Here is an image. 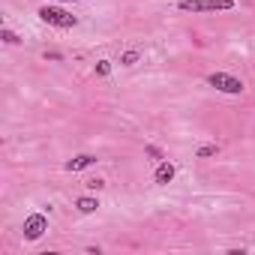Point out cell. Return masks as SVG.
Masks as SVG:
<instances>
[{
    "instance_id": "cell-7",
    "label": "cell",
    "mask_w": 255,
    "mask_h": 255,
    "mask_svg": "<svg viewBox=\"0 0 255 255\" xmlns=\"http://www.w3.org/2000/svg\"><path fill=\"white\" fill-rule=\"evenodd\" d=\"M75 207H78V213H93V210L99 207V201H96V198H90V195H84V198H78V201H75Z\"/></svg>"
},
{
    "instance_id": "cell-11",
    "label": "cell",
    "mask_w": 255,
    "mask_h": 255,
    "mask_svg": "<svg viewBox=\"0 0 255 255\" xmlns=\"http://www.w3.org/2000/svg\"><path fill=\"white\" fill-rule=\"evenodd\" d=\"M135 60H138V51H126V54H123V63L126 66H132Z\"/></svg>"
},
{
    "instance_id": "cell-3",
    "label": "cell",
    "mask_w": 255,
    "mask_h": 255,
    "mask_svg": "<svg viewBox=\"0 0 255 255\" xmlns=\"http://www.w3.org/2000/svg\"><path fill=\"white\" fill-rule=\"evenodd\" d=\"M207 84L210 87H216V90H222V93H243V81H237L234 75H225V72H213V75H207Z\"/></svg>"
},
{
    "instance_id": "cell-10",
    "label": "cell",
    "mask_w": 255,
    "mask_h": 255,
    "mask_svg": "<svg viewBox=\"0 0 255 255\" xmlns=\"http://www.w3.org/2000/svg\"><path fill=\"white\" fill-rule=\"evenodd\" d=\"M0 36H3V42H9V45H15V42H18V36H15L12 30H3V33H0Z\"/></svg>"
},
{
    "instance_id": "cell-12",
    "label": "cell",
    "mask_w": 255,
    "mask_h": 255,
    "mask_svg": "<svg viewBox=\"0 0 255 255\" xmlns=\"http://www.w3.org/2000/svg\"><path fill=\"white\" fill-rule=\"evenodd\" d=\"M147 153H150V156H156V159H162V150L159 147H147Z\"/></svg>"
},
{
    "instance_id": "cell-8",
    "label": "cell",
    "mask_w": 255,
    "mask_h": 255,
    "mask_svg": "<svg viewBox=\"0 0 255 255\" xmlns=\"http://www.w3.org/2000/svg\"><path fill=\"white\" fill-rule=\"evenodd\" d=\"M216 153H219L216 144H204V147H198V156H201V159H204V156H216Z\"/></svg>"
},
{
    "instance_id": "cell-5",
    "label": "cell",
    "mask_w": 255,
    "mask_h": 255,
    "mask_svg": "<svg viewBox=\"0 0 255 255\" xmlns=\"http://www.w3.org/2000/svg\"><path fill=\"white\" fill-rule=\"evenodd\" d=\"M93 162H96V156H90V153H81V156H75V159L66 162V171H81V168H90Z\"/></svg>"
},
{
    "instance_id": "cell-1",
    "label": "cell",
    "mask_w": 255,
    "mask_h": 255,
    "mask_svg": "<svg viewBox=\"0 0 255 255\" xmlns=\"http://www.w3.org/2000/svg\"><path fill=\"white\" fill-rule=\"evenodd\" d=\"M183 12H222V9H234V0H180L177 3Z\"/></svg>"
},
{
    "instance_id": "cell-9",
    "label": "cell",
    "mask_w": 255,
    "mask_h": 255,
    "mask_svg": "<svg viewBox=\"0 0 255 255\" xmlns=\"http://www.w3.org/2000/svg\"><path fill=\"white\" fill-rule=\"evenodd\" d=\"M96 72H99V75H108V72H111V63H108V60H99V63H96Z\"/></svg>"
},
{
    "instance_id": "cell-4",
    "label": "cell",
    "mask_w": 255,
    "mask_h": 255,
    "mask_svg": "<svg viewBox=\"0 0 255 255\" xmlns=\"http://www.w3.org/2000/svg\"><path fill=\"white\" fill-rule=\"evenodd\" d=\"M45 231H48V219L42 213H33V216L24 219V237L27 240H39Z\"/></svg>"
},
{
    "instance_id": "cell-2",
    "label": "cell",
    "mask_w": 255,
    "mask_h": 255,
    "mask_svg": "<svg viewBox=\"0 0 255 255\" xmlns=\"http://www.w3.org/2000/svg\"><path fill=\"white\" fill-rule=\"evenodd\" d=\"M39 18H42L45 24H54V27H75V24H78L75 15L63 12V9H57V6H42V9H39Z\"/></svg>"
},
{
    "instance_id": "cell-13",
    "label": "cell",
    "mask_w": 255,
    "mask_h": 255,
    "mask_svg": "<svg viewBox=\"0 0 255 255\" xmlns=\"http://www.w3.org/2000/svg\"><path fill=\"white\" fill-rule=\"evenodd\" d=\"M60 3H66V0H60Z\"/></svg>"
},
{
    "instance_id": "cell-6",
    "label": "cell",
    "mask_w": 255,
    "mask_h": 255,
    "mask_svg": "<svg viewBox=\"0 0 255 255\" xmlns=\"http://www.w3.org/2000/svg\"><path fill=\"white\" fill-rule=\"evenodd\" d=\"M171 177H174V165L171 162H162L156 168V183H171Z\"/></svg>"
}]
</instances>
